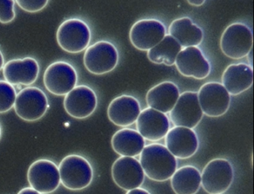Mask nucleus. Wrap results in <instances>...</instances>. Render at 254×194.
Instances as JSON below:
<instances>
[{
	"label": "nucleus",
	"mask_w": 254,
	"mask_h": 194,
	"mask_svg": "<svg viewBox=\"0 0 254 194\" xmlns=\"http://www.w3.org/2000/svg\"><path fill=\"white\" fill-rule=\"evenodd\" d=\"M17 92L14 86L5 81H0V114L5 113L14 107Z\"/></svg>",
	"instance_id": "nucleus-26"
},
{
	"label": "nucleus",
	"mask_w": 254,
	"mask_h": 194,
	"mask_svg": "<svg viewBox=\"0 0 254 194\" xmlns=\"http://www.w3.org/2000/svg\"><path fill=\"white\" fill-rule=\"evenodd\" d=\"M136 130L149 142H158L167 134L170 121L166 114L148 107L141 111L136 121Z\"/></svg>",
	"instance_id": "nucleus-17"
},
{
	"label": "nucleus",
	"mask_w": 254,
	"mask_h": 194,
	"mask_svg": "<svg viewBox=\"0 0 254 194\" xmlns=\"http://www.w3.org/2000/svg\"><path fill=\"white\" fill-rule=\"evenodd\" d=\"M19 194H39L38 191L32 188V187H28L20 190L18 193Z\"/></svg>",
	"instance_id": "nucleus-30"
},
{
	"label": "nucleus",
	"mask_w": 254,
	"mask_h": 194,
	"mask_svg": "<svg viewBox=\"0 0 254 194\" xmlns=\"http://www.w3.org/2000/svg\"><path fill=\"white\" fill-rule=\"evenodd\" d=\"M2 73L5 81L11 85H32L39 75V63L30 57L13 59L4 65Z\"/></svg>",
	"instance_id": "nucleus-18"
},
{
	"label": "nucleus",
	"mask_w": 254,
	"mask_h": 194,
	"mask_svg": "<svg viewBox=\"0 0 254 194\" xmlns=\"http://www.w3.org/2000/svg\"><path fill=\"white\" fill-rule=\"evenodd\" d=\"M139 163L145 176L156 182L169 180L178 167V161L166 146L154 143L144 146Z\"/></svg>",
	"instance_id": "nucleus-1"
},
{
	"label": "nucleus",
	"mask_w": 254,
	"mask_h": 194,
	"mask_svg": "<svg viewBox=\"0 0 254 194\" xmlns=\"http://www.w3.org/2000/svg\"><path fill=\"white\" fill-rule=\"evenodd\" d=\"M169 113L175 127L190 129L197 127L203 115L199 104L197 93L187 91L180 94L175 106Z\"/></svg>",
	"instance_id": "nucleus-11"
},
{
	"label": "nucleus",
	"mask_w": 254,
	"mask_h": 194,
	"mask_svg": "<svg viewBox=\"0 0 254 194\" xmlns=\"http://www.w3.org/2000/svg\"><path fill=\"white\" fill-rule=\"evenodd\" d=\"M23 11L36 13L42 11L48 5V0H17L15 1Z\"/></svg>",
	"instance_id": "nucleus-28"
},
{
	"label": "nucleus",
	"mask_w": 254,
	"mask_h": 194,
	"mask_svg": "<svg viewBox=\"0 0 254 194\" xmlns=\"http://www.w3.org/2000/svg\"><path fill=\"white\" fill-rule=\"evenodd\" d=\"M221 81L230 96H238L252 87L254 69L246 63L230 65L223 72Z\"/></svg>",
	"instance_id": "nucleus-20"
},
{
	"label": "nucleus",
	"mask_w": 254,
	"mask_h": 194,
	"mask_svg": "<svg viewBox=\"0 0 254 194\" xmlns=\"http://www.w3.org/2000/svg\"><path fill=\"white\" fill-rule=\"evenodd\" d=\"M182 49L175 38L166 35L158 44L148 51L147 57L151 63L172 66L175 65L177 56Z\"/></svg>",
	"instance_id": "nucleus-25"
},
{
	"label": "nucleus",
	"mask_w": 254,
	"mask_h": 194,
	"mask_svg": "<svg viewBox=\"0 0 254 194\" xmlns=\"http://www.w3.org/2000/svg\"><path fill=\"white\" fill-rule=\"evenodd\" d=\"M111 146L121 156L136 157L139 155L145 146V139L137 130L123 128L114 133Z\"/></svg>",
	"instance_id": "nucleus-22"
},
{
	"label": "nucleus",
	"mask_w": 254,
	"mask_h": 194,
	"mask_svg": "<svg viewBox=\"0 0 254 194\" xmlns=\"http://www.w3.org/2000/svg\"><path fill=\"white\" fill-rule=\"evenodd\" d=\"M4 65H5V58H4L2 51L0 50V71L2 70Z\"/></svg>",
	"instance_id": "nucleus-32"
},
{
	"label": "nucleus",
	"mask_w": 254,
	"mask_h": 194,
	"mask_svg": "<svg viewBox=\"0 0 254 194\" xmlns=\"http://www.w3.org/2000/svg\"><path fill=\"white\" fill-rule=\"evenodd\" d=\"M127 194H149V191H146V190L143 189V188H133V189L130 190V191H127Z\"/></svg>",
	"instance_id": "nucleus-29"
},
{
	"label": "nucleus",
	"mask_w": 254,
	"mask_h": 194,
	"mask_svg": "<svg viewBox=\"0 0 254 194\" xmlns=\"http://www.w3.org/2000/svg\"><path fill=\"white\" fill-rule=\"evenodd\" d=\"M14 4L15 1L13 0H0V23L8 24L14 20Z\"/></svg>",
	"instance_id": "nucleus-27"
},
{
	"label": "nucleus",
	"mask_w": 254,
	"mask_h": 194,
	"mask_svg": "<svg viewBox=\"0 0 254 194\" xmlns=\"http://www.w3.org/2000/svg\"><path fill=\"white\" fill-rule=\"evenodd\" d=\"M234 179L231 163L225 158H215L206 164L201 173V185L209 194L227 192Z\"/></svg>",
	"instance_id": "nucleus-6"
},
{
	"label": "nucleus",
	"mask_w": 254,
	"mask_h": 194,
	"mask_svg": "<svg viewBox=\"0 0 254 194\" xmlns=\"http://www.w3.org/2000/svg\"><path fill=\"white\" fill-rule=\"evenodd\" d=\"M111 174L116 185L126 191L140 187L145 181L142 166L134 157L117 158L113 164Z\"/></svg>",
	"instance_id": "nucleus-14"
},
{
	"label": "nucleus",
	"mask_w": 254,
	"mask_h": 194,
	"mask_svg": "<svg viewBox=\"0 0 254 194\" xmlns=\"http://www.w3.org/2000/svg\"><path fill=\"white\" fill-rule=\"evenodd\" d=\"M197 98L203 113L212 118L222 116L230 108V95L218 82L203 84L197 93Z\"/></svg>",
	"instance_id": "nucleus-10"
},
{
	"label": "nucleus",
	"mask_w": 254,
	"mask_h": 194,
	"mask_svg": "<svg viewBox=\"0 0 254 194\" xmlns=\"http://www.w3.org/2000/svg\"><path fill=\"white\" fill-rule=\"evenodd\" d=\"M254 35L247 25L235 23L227 26L220 40V48L224 55L234 60L243 58L253 48Z\"/></svg>",
	"instance_id": "nucleus-4"
},
{
	"label": "nucleus",
	"mask_w": 254,
	"mask_h": 194,
	"mask_svg": "<svg viewBox=\"0 0 254 194\" xmlns=\"http://www.w3.org/2000/svg\"><path fill=\"white\" fill-rule=\"evenodd\" d=\"M140 112V104L136 97L123 95L110 103L108 117L116 126L126 127L136 122Z\"/></svg>",
	"instance_id": "nucleus-19"
},
{
	"label": "nucleus",
	"mask_w": 254,
	"mask_h": 194,
	"mask_svg": "<svg viewBox=\"0 0 254 194\" xmlns=\"http://www.w3.org/2000/svg\"><path fill=\"white\" fill-rule=\"evenodd\" d=\"M2 127H1V125H0V139H1V137H2Z\"/></svg>",
	"instance_id": "nucleus-34"
},
{
	"label": "nucleus",
	"mask_w": 254,
	"mask_h": 194,
	"mask_svg": "<svg viewBox=\"0 0 254 194\" xmlns=\"http://www.w3.org/2000/svg\"><path fill=\"white\" fill-rule=\"evenodd\" d=\"M56 40L64 51L78 54L88 47L91 41V31L88 25L82 20L68 19L58 29Z\"/></svg>",
	"instance_id": "nucleus-3"
},
{
	"label": "nucleus",
	"mask_w": 254,
	"mask_h": 194,
	"mask_svg": "<svg viewBox=\"0 0 254 194\" xmlns=\"http://www.w3.org/2000/svg\"><path fill=\"white\" fill-rule=\"evenodd\" d=\"M14 111L19 118L28 122L41 119L47 113L49 100L47 95L41 89L28 87L17 94Z\"/></svg>",
	"instance_id": "nucleus-5"
},
{
	"label": "nucleus",
	"mask_w": 254,
	"mask_h": 194,
	"mask_svg": "<svg viewBox=\"0 0 254 194\" xmlns=\"http://www.w3.org/2000/svg\"><path fill=\"white\" fill-rule=\"evenodd\" d=\"M205 2H206V1H204V0H202V1L201 0H199V1H191V0H189L188 1L189 4L194 5V6H200V5L204 4Z\"/></svg>",
	"instance_id": "nucleus-31"
},
{
	"label": "nucleus",
	"mask_w": 254,
	"mask_h": 194,
	"mask_svg": "<svg viewBox=\"0 0 254 194\" xmlns=\"http://www.w3.org/2000/svg\"><path fill=\"white\" fill-rule=\"evenodd\" d=\"M180 96L179 89L171 81H164L148 90L146 102L148 107L163 113H169Z\"/></svg>",
	"instance_id": "nucleus-21"
},
{
	"label": "nucleus",
	"mask_w": 254,
	"mask_h": 194,
	"mask_svg": "<svg viewBox=\"0 0 254 194\" xmlns=\"http://www.w3.org/2000/svg\"><path fill=\"white\" fill-rule=\"evenodd\" d=\"M166 36V27L160 20L144 19L136 22L129 33L132 45L140 51H149Z\"/></svg>",
	"instance_id": "nucleus-13"
},
{
	"label": "nucleus",
	"mask_w": 254,
	"mask_h": 194,
	"mask_svg": "<svg viewBox=\"0 0 254 194\" xmlns=\"http://www.w3.org/2000/svg\"><path fill=\"white\" fill-rule=\"evenodd\" d=\"M169 35L175 38L182 48L197 47L203 40V30L192 23L190 17H181L174 20L169 28Z\"/></svg>",
	"instance_id": "nucleus-23"
},
{
	"label": "nucleus",
	"mask_w": 254,
	"mask_h": 194,
	"mask_svg": "<svg viewBox=\"0 0 254 194\" xmlns=\"http://www.w3.org/2000/svg\"><path fill=\"white\" fill-rule=\"evenodd\" d=\"M175 64L181 75L197 80L207 78L211 72L209 60L197 47L183 48L177 56Z\"/></svg>",
	"instance_id": "nucleus-15"
},
{
	"label": "nucleus",
	"mask_w": 254,
	"mask_h": 194,
	"mask_svg": "<svg viewBox=\"0 0 254 194\" xmlns=\"http://www.w3.org/2000/svg\"><path fill=\"white\" fill-rule=\"evenodd\" d=\"M166 146L175 158L187 159L197 152L198 138L192 129L174 127L165 136Z\"/></svg>",
	"instance_id": "nucleus-16"
},
{
	"label": "nucleus",
	"mask_w": 254,
	"mask_h": 194,
	"mask_svg": "<svg viewBox=\"0 0 254 194\" xmlns=\"http://www.w3.org/2000/svg\"><path fill=\"white\" fill-rule=\"evenodd\" d=\"M119 62V53L115 46L101 41L87 47L84 54V64L90 73L101 75L112 72Z\"/></svg>",
	"instance_id": "nucleus-7"
},
{
	"label": "nucleus",
	"mask_w": 254,
	"mask_h": 194,
	"mask_svg": "<svg viewBox=\"0 0 254 194\" xmlns=\"http://www.w3.org/2000/svg\"><path fill=\"white\" fill-rule=\"evenodd\" d=\"M27 179L30 186L39 194H52L61 185L59 167L49 159L34 161L28 169Z\"/></svg>",
	"instance_id": "nucleus-9"
},
{
	"label": "nucleus",
	"mask_w": 254,
	"mask_h": 194,
	"mask_svg": "<svg viewBox=\"0 0 254 194\" xmlns=\"http://www.w3.org/2000/svg\"><path fill=\"white\" fill-rule=\"evenodd\" d=\"M98 105L97 96L88 86L74 87L64 99V107L69 116L84 119L93 115Z\"/></svg>",
	"instance_id": "nucleus-12"
},
{
	"label": "nucleus",
	"mask_w": 254,
	"mask_h": 194,
	"mask_svg": "<svg viewBox=\"0 0 254 194\" xmlns=\"http://www.w3.org/2000/svg\"><path fill=\"white\" fill-rule=\"evenodd\" d=\"M61 183L70 191H81L90 186L93 179V169L82 155H66L59 166Z\"/></svg>",
	"instance_id": "nucleus-2"
},
{
	"label": "nucleus",
	"mask_w": 254,
	"mask_h": 194,
	"mask_svg": "<svg viewBox=\"0 0 254 194\" xmlns=\"http://www.w3.org/2000/svg\"><path fill=\"white\" fill-rule=\"evenodd\" d=\"M78 83L75 68L66 61H56L50 64L44 74L46 89L53 95L65 96Z\"/></svg>",
	"instance_id": "nucleus-8"
},
{
	"label": "nucleus",
	"mask_w": 254,
	"mask_h": 194,
	"mask_svg": "<svg viewBox=\"0 0 254 194\" xmlns=\"http://www.w3.org/2000/svg\"><path fill=\"white\" fill-rule=\"evenodd\" d=\"M247 57H248V62H249L250 66L253 67V62H254V60H253V48L250 51V52L248 53Z\"/></svg>",
	"instance_id": "nucleus-33"
},
{
	"label": "nucleus",
	"mask_w": 254,
	"mask_h": 194,
	"mask_svg": "<svg viewBox=\"0 0 254 194\" xmlns=\"http://www.w3.org/2000/svg\"><path fill=\"white\" fill-rule=\"evenodd\" d=\"M171 185L177 194H197L201 185V174L194 166L186 165L175 170Z\"/></svg>",
	"instance_id": "nucleus-24"
}]
</instances>
